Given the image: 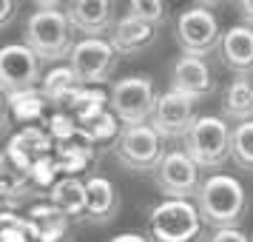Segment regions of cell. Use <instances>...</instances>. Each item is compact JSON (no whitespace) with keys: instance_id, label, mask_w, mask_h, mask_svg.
<instances>
[{"instance_id":"1","label":"cell","mask_w":253,"mask_h":242,"mask_svg":"<svg viewBox=\"0 0 253 242\" xmlns=\"http://www.w3.org/2000/svg\"><path fill=\"white\" fill-rule=\"evenodd\" d=\"M196 208H199V217L208 228L222 231V228H239L245 217H248V191L245 185L233 177V174H211L202 180L199 185V194H196Z\"/></svg>"},{"instance_id":"2","label":"cell","mask_w":253,"mask_h":242,"mask_svg":"<svg viewBox=\"0 0 253 242\" xmlns=\"http://www.w3.org/2000/svg\"><path fill=\"white\" fill-rule=\"evenodd\" d=\"M23 43L37 54L40 63H60L69 60L74 48V29L66 17L63 3H37L35 12L26 20Z\"/></svg>"},{"instance_id":"3","label":"cell","mask_w":253,"mask_h":242,"mask_svg":"<svg viewBox=\"0 0 253 242\" xmlns=\"http://www.w3.org/2000/svg\"><path fill=\"white\" fill-rule=\"evenodd\" d=\"M230 140H233V126L219 114H199L191 131L182 140V151L202 168L213 171L222 168L230 160Z\"/></svg>"},{"instance_id":"4","label":"cell","mask_w":253,"mask_h":242,"mask_svg":"<svg viewBox=\"0 0 253 242\" xmlns=\"http://www.w3.org/2000/svg\"><path fill=\"white\" fill-rule=\"evenodd\" d=\"M205 222L194 199H160L148 208L151 242H199Z\"/></svg>"},{"instance_id":"5","label":"cell","mask_w":253,"mask_h":242,"mask_svg":"<svg viewBox=\"0 0 253 242\" xmlns=\"http://www.w3.org/2000/svg\"><path fill=\"white\" fill-rule=\"evenodd\" d=\"M157 83L151 74H128L111 83L108 111L120 120V126H145L157 108Z\"/></svg>"},{"instance_id":"6","label":"cell","mask_w":253,"mask_h":242,"mask_svg":"<svg viewBox=\"0 0 253 242\" xmlns=\"http://www.w3.org/2000/svg\"><path fill=\"white\" fill-rule=\"evenodd\" d=\"M222 26L219 17L211 12V6L205 3H191L182 12L176 14L173 23V40L182 48V54L208 60V54L219 51V40H222Z\"/></svg>"},{"instance_id":"7","label":"cell","mask_w":253,"mask_h":242,"mask_svg":"<svg viewBox=\"0 0 253 242\" xmlns=\"http://www.w3.org/2000/svg\"><path fill=\"white\" fill-rule=\"evenodd\" d=\"M114 160L126 168V171L137 174H154L160 168L165 151V140L145 123V126H123L117 140L111 143Z\"/></svg>"},{"instance_id":"8","label":"cell","mask_w":253,"mask_h":242,"mask_svg":"<svg viewBox=\"0 0 253 242\" xmlns=\"http://www.w3.org/2000/svg\"><path fill=\"white\" fill-rule=\"evenodd\" d=\"M120 54L111 46L108 37H80L69 54V69L83 89H94V86H105L114 77Z\"/></svg>"},{"instance_id":"9","label":"cell","mask_w":253,"mask_h":242,"mask_svg":"<svg viewBox=\"0 0 253 242\" xmlns=\"http://www.w3.org/2000/svg\"><path fill=\"white\" fill-rule=\"evenodd\" d=\"M40 60L26 43H6L0 46V92L17 97V94L35 92L43 83Z\"/></svg>"},{"instance_id":"10","label":"cell","mask_w":253,"mask_h":242,"mask_svg":"<svg viewBox=\"0 0 253 242\" xmlns=\"http://www.w3.org/2000/svg\"><path fill=\"white\" fill-rule=\"evenodd\" d=\"M154 185L165 199H196L202 185V168L182 148H173L154 171Z\"/></svg>"},{"instance_id":"11","label":"cell","mask_w":253,"mask_h":242,"mask_svg":"<svg viewBox=\"0 0 253 242\" xmlns=\"http://www.w3.org/2000/svg\"><path fill=\"white\" fill-rule=\"evenodd\" d=\"M196 100L185 97L176 92H162L157 100V108L151 114L148 126L160 134L162 140H185V134L191 131V126L196 123Z\"/></svg>"},{"instance_id":"12","label":"cell","mask_w":253,"mask_h":242,"mask_svg":"<svg viewBox=\"0 0 253 242\" xmlns=\"http://www.w3.org/2000/svg\"><path fill=\"white\" fill-rule=\"evenodd\" d=\"M171 92L185 94L191 100H205L216 92V77L211 63L202 57H191V54H179L171 66Z\"/></svg>"},{"instance_id":"13","label":"cell","mask_w":253,"mask_h":242,"mask_svg":"<svg viewBox=\"0 0 253 242\" xmlns=\"http://www.w3.org/2000/svg\"><path fill=\"white\" fill-rule=\"evenodd\" d=\"M66 17H69L74 35L103 37L111 35V29L117 23V3H111V0H74V3H66Z\"/></svg>"},{"instance_id":"14","label":"cell","mask_w":253,"mask_h":242,"mask_svg":"<svg viewBox=\"0 0 253 242\" xmlns=\"http://www.w3.org/2000/svg\"><path fill=\"white\" fill-rule=\"evenodd\" d=\"M216 54L219 63L236 77H253V26L236 23L225 29Z\"/></svg>"},{"instance_id":"15","label":"cell","mask_w":253,"mask_h":242,"mask_svg":"<svg viewBox=\"0 0 253 242\" xmlns=\"http://www.w3.org/2000/svg\"><path fill=\"white\" fill-rule=\"evenodd\" d=\"M120 214V191L117 185L103 177L94 174L85 180V222L91 225H108L114 222Z\"/></svg>"},{"instance_id":"16","label":"cell","mask_w":253,"mask_h":242,"mask_svg":"<svg viewBox=\"0 0 253 242\" xmlns=\"http://www.w3.org/2000/svg\"><path fill=\"white\" fill-rule=\"evenodd\" d=\"M157 37H160V29L157 26H148L137 20V17H131V14H123V17H117L114 29H111V46L117 48V54L123 57H134V54H142V51H148L154 43H157Z\"/></svg>"},{"instance_id":"17","label":"cell","mask_w":253,"mask_h":242,"mask_svg":"<svg viewBox=\"0 0 253 242\" xmlns=\"http://www.w3.org/2000/svg\"><path fill=\"white\" fill-rule=\"evenodd\" d=\"M32 242H71V219L51 202H37L26 214Z\"/></svg>"},{"instance_id":"18","label":"cell","mask_w":253,"mask_h":242,"mask_svg":"<svg viewBox=\"0 0 253 242\" xmlns=\"http://www.w3.org/2000/svg\"><path fill=\"white\" fill-rule=\"evenodd\" d=\"M51 143L54 140L48 137V131H43V128H37V126H26L23 131H17L9 140L6 151L12 154V160L17 165H23L26 171H32L40 160L51 157V148H54Z\"/></svg>"},{"instance_id":"19","label":"cell","mask_w":253,"mask_h":242,"mask_svg":"<svg viewBox=\"0 0 253 242\" xmlns=\"http://www.w3.org/2000/svg\"><path fill=\"white\" fill-rule=\"evenodd\" d=\"M219 117H225L228 123H251L253 120V77H233L222 89L219 100Z\"/></svg>"},{"instance_id":"20","label":"cell","mask_w":253,"mask_h":242,"mask_svg":"<svg viewBox=\"0 0 253 242\" xmlns=\"http://www.w3.org/2000/svg\"><path fill=\"white\" fill-rule=\"evenodd\" d=\"M48 202L63 211L71 222H85V180L63 177L48 188Z\"/></svg>"},{"instance_id":"21","label":"cell","mask_w":253,"mask_h":242,"mask_svg":"<svg viewBox=\"0 0 253 242\" xmlns=\"http://www.w3.org/2000/svg\"><path fill=\"white\" fill-rule=\"evenodd\" d=\"M40 92H43V97H46V103L57 105L60 111H69L71 103L77 100V94L83 92V86L77 83L74 71H71L69 63H66V66H54V69L43 77Z\"/></svg>"},{"instance_id":"22","label":"cell","mask_w":253,"mask_h":242,"mask_svg":"<svg viewBox=\"0 0 253 242\" xmlns=\"http://www.w3.org/2000/svg\"><path fill=\"white\" fill-rule=\"evenodd\" d=\"M230 160L236 168L253 174V120L233 126V140H230Z\"/></svg>"},{"instance_id":"23","label":"cell","mask_w":253,"mask_h":242,"mask_svg":"<svg viewBox=\"0 0 253 242\" xmlns=\"http://www.w3.org/2000/svg\"><path fill=\"white\" fill-rule=\"evenodd\" d=\"M126 14H131V17H137V20H142L148 26L162 29L168 23V17H171V6L165 0H131L126 6Z\"/></svg>"},{"instance_id":"24","label":"cell","mask_w":253,"mask_h":242,"mask_svg":"<svg viewBox=\"0 0 253 242\" xmlns=\"http://www.w3.org/2000/svg\"><path fill=\"white\" fill-rule=\"evenodd\" d=\"M57 168L60 171H80V168H85L88 165V160H91V143H63V145H57Z\"/></svg>"},{"instance_id":"25","label":"cell","mask_w":253,"mask_h":242,"mask_svg":"<svg viewBox=\"0 0 253 242\" xmlns=\"http://www.w3.org/2000/svg\"><path fill=\"white\" fill-rule=\"evenodd\" d=\"M43 108H46V97L43 92H26V94H17V97H9V111L17 114V120H37V117L43 114Z\"/></svg>"},{"instance_id":"26","label":"cell","mask_w":253,"mask_h":242,"mask_svg":"<svg viewBox=\"0 0 253 242\" xmlns=\"http://www.w3.org/2000/svg\"><path fill=\"white\" fill-rule=\"evenodd\" d=\"M20 199H23L20 191H14V188L0 183V228H3L6 222L17 219V205H20Z\"/></svg>"},{"instance_id":"27","label":"cell","mask_w":253,"mask_h":242,"mask_svg":"<svg viewBox=\"0 0 253 242\" xmlns=\"http://www.w3.org/2000/svg\"><path fill=\"white\" fill-rule=\"evenodd\" d=\"M205 242H253L242 228H222V231H213L211 237H205Z\"/></svg>"},{"instance_id":"28","label":"cell","mask_w":253,"mask_h":242,"mask_svg":"<svg viewBox=\"0 0 253 242\" xmlns=\"http://www.w3.org/2000/svg\"><path fill=\"white\" fill-rule=\"evenodd\" d=\"M17 3L14 0H0V32L3 29H9V26L14 23V17H17Z\"/></svg>"},{"instance_id":"29","label":"cell","mask_w":253,"mask_h":242,"mask_svg":"<svg viewBox=\"0 0 253 242\" xmlns=\"http://www.w3.org/2000/svg\"><path fill=\"white\" fill-rule=\"evenodd\" d=\"M108 242H151L148 234H137V231H126V234H117Z\"/></svg>"},{"instance_id":"30","label":"cell","mask_w":253,"mask_h":242,"mask_svg":"<svg viewBox=\"0 0 253 242\" xmlns=\"http://www.w3.org/2000/svg\"><path fill=\"white\" fill-rule=\"evenodd\" d=\"M236 9H239L242 23L253 26V0H239V3H236Z\"/></svg>"},{"instance_id":"31","label":"cell","mask_w":253,"mask_h":242,"mask_svg":"<svg viewBox=\"0 0 253 242\" xmlns=\"http://www.w3.org/2000/svg\"><path fill=\"white\" fill-rule=\"evenodd\" d=\"M6 128H9V100L0 92V131H6Z\"/></svg>"}]
</instances>
